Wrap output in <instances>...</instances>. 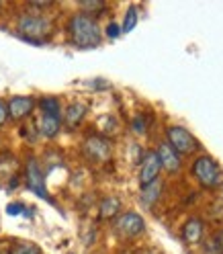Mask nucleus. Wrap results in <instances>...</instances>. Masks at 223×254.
I'll return each instance as SVG.
<instances>
[{
	"label": "nucleus",
	"instance_id": "obj_19",
	"mask_svg": "<svg viewBox=\"0 0 223 254\" xmlns=\"http://www.w3.org/2000/svg\"><path fill=\"white\" fill-rule=\"evenodd\" d=\"M8 254H43V252H41L39 246L31 244V242H19V244H14V246L10 248Z\"/></svg>",
	"mask_w": 223,
	"mask_h": 254
},
{
	"label": "nucleus",
	"instance_id": "obj_24",
	"mask_svg": "<svg viewBox=\"0 0 223 254\" xmlns=\"http://www.w3.org/2000/svg\"><path fill=\"white\" fill-rule=\"evenodd\" d=\"M31 6H39V8H45V6H52L54 2H35V0H33V2H29Z\"/></svg>",
	"mask_w": 223,
	"mask_h": 254
},
{
	"label": "nucleus",
	"instance_id": "obj_5",
	"mask_svg": "<svg viewBox=\"0 0 223 254\" xmlns=\"http://www.w3.org/2000/svg\"><path fill=\"white\" fill-rule=\"evenodd\" d=\"M143 230H146V221H143L139 213H133V211L119 215L115 221V232L123 238H137L139 234H143Z\"/></svg>",
	"mask_w": 223,
	"mask_h": 254
},
{
	"label": "nucleus",
	"instance_id": "obj_13",
	"mask_svg": "<svg viewBox=\"0 0 223 254\" xmlns=\"http://www.w3.org/2000/svg\"><path fill=\"white\" fill-rule=\"evenodd\" d=\"M59 127H61V119L57 115H41L39 119V131L45 135V137H56L57 131H59Z\"/></svg>",
	"mask_w": 223,
	"mask_h": 254
},
{
	"label": "nucleus",
	"instance_id": "obj_25",
	"mask_svg": "<svg viewBox=\"0 0 223 254\" xmlns=\"http://www.w3.org/2000/svg\"><path fill=\"white\" fill-rule=\"evenodd\" d=\"M217 240H219V250L223 252V232H221V234L217 236Z\"/></svg>",
	"mask_w": 223,
	"mask_h": 254
},
{
	"label": "nucleus",
	"instance_id": "obj_11",
	"mask_svg": "<svg viewBox=\"0 0 223 254\" xmlns=\"http://www.w3.org/2000/svg\"><path fill=\"white\" fill-rule=\"evenodd\" d=\"M203 238V221L199 217L188 219L182 228V240L186 244H199Z\"/></svg>",
	"mask_w": 223,
	"mask_h": 254
},
{
	"label": "nucleus",
	"instance_id": "obj_16",
	"mask_svg": "<svg viewBox=\"0 0 223 254\" xmlns=\"http://www.w3.org/2000/svg\"><path fill=\"white\" fill-rule=\"evenodd\" d=\"M80 8L84 10L82 14H88V17H94L97 12L105 10V2L103 0H82L80 2Z\"/></svg>",
	"mask_w": 223,
	"mask_h": 254
},
{
	"label": "nucleus",
	"instance_id": "obj_23",
	"mask_svg": "<svg viewBox=\"0 0 223 254\" xmlns=\"http://www.w3.org/2000/svg\"><path fill=\"white\" fill-rule=\"evenodd\" d=\"M6 211H8L10 215H19L21 211H25V207H23V205H21V203H10V205H8V207H6Z\"/></svg>",
	"mask_w": 223,
	"mask_h": 254
},
{
	"label": "nucleus",
	"instance_id": "obj_12",
	"mask_svg": "<svg viewBox=\"0 0 223 254\" xmlns=\"http://www.w3.org/2000/svg\"><path fill=\"white\" fill-rule=\"evenodd\" d=\"M84 117H86V107L82 103H74L68 107L66 115H63V123H66L68 129H76L84 121Z\"/></svg>",
	"mask_w": 223,
	"mask_h": 254
},
{
	"label": "nucleus",
	"instance_id": "obj_15",
	"mask_svg": "<svg viewBox=\"0 0 223 254\" xmlns=\"http://www.w3.org/2000/svg\"><path fill=\"white\" fill-rule=\"evenodd\" d=\"M99 211H101V217H103V219H113V217H117V213L121 211V201H119L117 197H105V199L101 201Z\"/></svg>",
	"mask_w": 223,
	"mask_h": 254
},
{
	"label": "nucleus",
	"instance_id": "obj_7",
	"mask_svg": "<svg viewBox=\"0 0 223 254\" xmlns=\"http://www.w3.org/2000/svg\"><path fill=\"white\" fill-rule=\"evenodd\" d=\"M27 187L33 190L35 195H39L41 199L52 201L50 193H47V189H45V181H43L41 166H39V162L35 160V158H29V162H27Z\"/></svg>",
	"mask_w": 223,
	"mask_h": 254
},
{
	"label": "nucleus",
	"instance_id": "obj_18",
	"mask_svg": "<svg viewBox=\"0 0 223 254\" xmlns=\"http://www.w3.org/2000/svg\"><path fill=\"white\" fill-rule=\"evenodd\" d=\"M135 25H137V8L129 6V8H127V14H125L123 27H121V33H129V31L135 29Z\"/></svg>",
	"mask_w": 223,
	"mask_h": 254
},
{
	"label": "nucleus",
	"instance_id": "obj_6",
	"mask_svg": "<svg viewBox=\"0 0 223 254\" xmlns=\"http://www.w3.org/2000/svg\"><path fill=\"white\" fill-rule=\"evenodd\" d=\"M84 154L94 162H107L111 158V141L103 135H90L84 141Z\"/></svg>",
	"mask_w": 223,
	"mask_h": 254
},
{
	"label": "nucleus",
	"instance_id": "obj_22",
	"mask_svg": "<svg viewBox=\"0 0 223 254\" xmlns=\"http://www.w3.org/2000/svg\"><path fill=\"white\" fill-rule=\"evenodd\" d=\"M8 121V109H6V103L0 101V127Z\"/></svg>",
	"mask_w": 223,
	"mask_h": 254
},
{
	"label": "nucleus",
	"instance_id": "obj_8",
	"mask_svg": "<svg viewBox=\"0 0 223 254\" xmlns=\"http://www.w3.org/2000/svg\"><path fill=\"white\" fill-rule=\"evenodd\" d=\"M162 170V164H160V158H158L156 152H148L143 156L141 160V168H139V185L141 189L148 187L150 183H154L158 179V174Z\"/></svg>",
	"mask_w": 223,
	"mask_h": 254
},
{
	"label": "nucleus",
	"instance_id": "obj_2",
	"mask_svg": "<svg viewBox=\"0 0 223 254\" xmlns=\"http://www.w3.org/2000/svg\"><path fill=\"white\" fill-rule=\"evenodd\" d=\"M17 27L21 37L31 43H43L52 33V23L39 14H23Z\"/></svg>",
	"mask_w": 223,
	"mask_h": 254
},
{
	"label": "nucleus",
	"instance_id": "obj_1",
	"mask_svg": "<svg viewBox=\"0 0 223 254\" xmlns=\"http://www.w3.org/2000/svg\"><path fill=\"white\" fill-rule=\"evenodd\" d=\"M70 37H72V43L80 50H90V47H99L101 45V27L97 25L92 17L88 14H74L70 19Z\"/></svg>",
	"mask_w": 223,
	"mask_h": 254
},
{
	"label": "nucleus",
	"instance_id": "obj_14",
	"mask_svg": "<svg viewBox=\"0 0 223 254\" xmlns=\"http://www.w3.org/2000/svg\"><path fill=\"white\" fill-rule=\"evenodd\" d=\"M160 193H162V181H154V183H150L148 187H143L141 189V203L146 205V207H152V205L158 201V197H160Z\"/></svg>",
	"mask_w": 223,
	"mask_h": 254
},
{
	"label": "nucleus",
	"instance_id": "obj_17",
	"mask_svg": "<svg viewBox=\"0 0 223 254\" xmlns=\"http://www.w3.org/2000/svg\"><path fill=\"white\" fill-rule=\"evenodd\" d=\"M39 107H41V111H43L45 115H57V117H59V101H57V99L45 97V99H41Z\"/></svg>",
	"mask_w": 223,
	"mask_h": 254
},
{
	"label": "nucleus",
	"instance_id": "obj_21",
	"mask_svg": "<svg viewBox=\"0 0 223 254\" xmlns=\"http://www.w3.org/2000/svg\"><path fill=\"white\" fill-rule=\"evenodd\" d=\"M107 35H109L111 39L119 37V35H121V27H119L117 23H109V27H107Z\"/></svg>",
	"mask_w": 223,
	"mask_h": 254
},
{
	"label": "nucleus",
	"instance_id": "obj_4",
	"mask_svg": "<svg viewBox=\"0 0 223 254\" xmlns=\"http://www.w3.org/2000/svg\"><path fill=\"white\" fill-rule=\"evenodd\" d=\"M166 135H168V144H170V148L176 152L178 156H180V154H193V152L199 148L197 137L190 133L188 129H184V127L172 125V127H168Z\"/></svg>",
	"mask_w": 223,
	"mask_h": 254
},
{
	"label": "nucleus",
	"instance_id": "obj_10",
	"mask_svg": "<svg viewBox=\"0 0 223 254\" xmlns=\"http://www.w3.org/2000/svg\"><path fill=\"white\" fill-rule=\"evenodd\" d=\"M158 158H160V164L162 168H166L168 172H178L180 170V156L170 148V144H160L158 146Z\"/></svg>",
	"mask_w": 223,
	"mask_h": 254
},
{
	"label": "nucleus",
	"instance_id": "obj_20",
	"mask_svg": "<svg viewBox=\"0 0 223 254\" xmlns=\"http://www.w3.org/2000/svg\"><path fill=\"white\" fill-rule=\"evenodd\" d=\"M133 131L146 133V117H143V115H137V117L133 119Z\"/></svg>",
	"mask_w": 223,
	"mask_h": 254
},
{
	"label": "nucleus",
	"instance_id": "obj_9",
	"mask_svg": "<svg viewBox=\"0 0 223 254\" xmlns=\"http://www.w3.org/2000/svg\"><path fill=\"white\" fill-rule=\"evenodd\" d=\"M35 107V101L31 97H14L8 101L6 109H8V117L14 119V121H21L25 117L31 115V111Z\"/></svg>",
	"mask_w": 223,
	"mask_h": 254
},
{
	"label": "nucleus",
	"instance_id": "obj_3",
	"mask_svg": "<svg viewBox=\"0 0 223 254\" xmlns=\"http://www.w3.org/2000/svg\"><path fill=\"white\" fill-rule=\"evenodd\" d=\"M193 174L205 189H217L223 185V172L219 170L217 162L209 156L197 158L193 164Z\"/></svg>",
	"mask_w": 223,
	"mask_h": 254
}]
</instances>
